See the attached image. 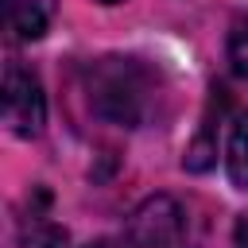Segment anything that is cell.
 Returning a JSON list of instances; mask_svg holds the SVG:
<instances>
[{"label": "cell", "instance_id": "5b68a950", "mask_svg": "<svg viewBox=\"0 0 248 248\" xmlns=\"http://www.w3.org/2000/svg\"><path fill=\"white\" fill-rule=\"evenodd\" d=\"M225 170L232 190H248V108L232 116L229 143H225Z\"/></svg>", "mask_w": 248, "mask_h": 248}, {"label": "cell", "instance_id": "7a4b0ae2", "mask_svg": "<svg viewBox=\"0 0 248 248\" xmlns=\"http://www.w3.org/2000/svg\"><path fill=\"white\" fill-rule=\"evenodd\" d=\"M4 124L12 128V136L19 140H35L46 124V97H43V85L39 78L19 66V62H8L4 70Z\"/></svg>", "mask_w": 248, "mask_h": 248}, {"label": "cell", "instance_id": "8992f818", "mask_svg": "<svg viewBox=\"0 0 248 248\" xmlns=\"http://www.w3.org/2000/svg\"><path fill=\"white\" fill-rule=\"evenodd\" d=\"M19 248H70V232L46 213H31L19 225Z\"/></svg>", "mask_w": 248, "mask_h": 248}, {"label": "cell", "instance_id": "8fae6325", "mask_svg": "<svg viewBox=\"0 0 248 248\" xmlns=\"http://www.w3.org/2000/svg\"><path fill=\"white\" fill-rule=\"evenodd\" d=\"M97 4H124V0H97Z\"/></svg>", "mask_w": 248, "mask_h": 248}, {"label": "cell", "instance_id": "ba28073f", "mask_svg": "<svg viewBox=\"0 0 248 248\" xmlns=\"http://www.w3.org/2000/svg\"><path fill=\"white\" fill-rule=\"evenodd\" d=\"M213 155H217V140H213V120L205 116V124H202V132H198V140L186 147L182 167H186V170H194V174H202V170H209V167H213Z\"/></svg>", "mask_w": 248, "mask_h": 248}, {"label": "cell", "instance_id": "30bf717a", "mask_svg": "<svg viewBox=\"0 0 248 248\" xmlns=\"http://www.w3.org/2000/svg\"><path fill=\"white\" fill-rule=\"evenodd\" d=\"M85 248H132L128 240H93V244H85Z\"/></svg>", "mask_w": 248, "mask_h": 248}, {"label": "cell", "instance_id": "277c9868", "mask_svg": "<svg viewBox=\"0 0 248 248\" xmlns=\"http://www.w3.org/2000/svg\"><path fill=\"white\" fill-rule=\"evenodd\" d=\"M50 19H54V0H4V23L19 43L43 39L50 31Z\"/></svg>", "mask_w": 248, "mask_h": 248}, {"label": "cell", "instance_id": "6da1fadb", "mask_svg": "<svg viewBox=\"0 0 248 248\" xmlns=\"http://www.w3.org/2000/svg\"><path fill=\"white\" fill-rule=\"evenodd\" d=\"M159 74L143 58L105 54L85 66V101L97 120L116 128H140L155 112Z\"/></svg>", "mask_w": 248, "mask_h": 248}, {"label": "cell", "instance_id": "3957f363", "mask_svg": "<svg viewBox=\"0 0 248 248\" xmlns=\"http://www.w3.org/2000/svg\"><path fill=\"white\" fill-rule=\"evenodd\" d=\"M182 232H186L182 205L167 194H155L128 217L124 240L132 248H182Z\"/></svg>", "mask_w": 248, "mask_h": 248}, {"label": "cell", "instance_id": "52a82bcc", "mask_svg": "<svg viewBox=\"0 0 248 248\" xmlns=\"http://www.w3.org/2000/svg\"><path fill=\"white\" fill-rule=\"evenodd\" d=\"M225 58L236 81L248 85V16H236L229 27V43H225Z\"/></svg>", "mask_w": 248, "mask_h": 248}, {"label": "cell", "instance_id": "9c48e42d", "mask_svg": "<svg viewBox=\"0 0 248 248\" xmlns=\"http://www.w3.org/2000/svg\"><path fill=\"white\" fill-rule=\"evenodd\" d=\"M232 248H248V209L236 217V225H232Z\"/></svg>", "mask_w": 248, "mask_h": 248}]
</instances>
